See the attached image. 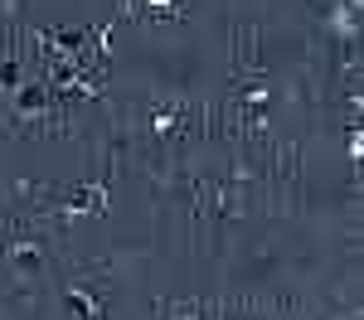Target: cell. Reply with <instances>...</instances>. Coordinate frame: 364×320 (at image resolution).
Returning a JSON list of instances; mask_svg holds the SVG:
<instances>
[{
	"instance_id": "obj_1",
	"label": "cell",
	"mask_w": 364,
	"mask_h": 320,
	"mask_svg": "<svg viewBox=\"0 0 364 320\" xmlns=\"http://www.w3.org/2000/svg\"><path fill=\"white\" fill-rule=\"evenodd\" d=\"M44 87L39 83H25V87H15V107H20V116H44Z\"/></svg>"
},
{
	"instance_id": "obj_2",
	"label": "cell",
	"mask_w": 364,
	"mask_h": 320,
	"mask_svg": "<svg viewBox=\"0 0 364 320\" xmlns=\"http://www.w3.org/2000/svg\"><path fill=\"white\" fill-rule=\"evenodd\" d=\"M15 267H20L25 277H39V267H44V258H39V248H34V243H25V248H15Z\"/></svg>"
},
{
	"instance_id": "obj_3",
	"label": "cell",
	"mask_w": 364,
	"mask_h": 320,
	"mask_svg": "<svg viewBox=\"0 0 364 320\" xmlns=\"http://www.w3.org/2000/svg\"><path fill=\"white\" fill-rule=\"evenodd\" d=\"M0 87H20V68L15 63H0Z\"/></svg>"
},
{
	"instance_id": "obj_4",
	"label": "cell",
	"mask_w": 364,
	"mask_h": 320,
	"mask_svg": "<svg viewBox=\"0 0 364 320\" xmlns=\"http://www.w3.org/2000/svg\"><path fill=\"white\" fill-rule=\"evenodd\" d=\"M78 39H83V29H68V34H58V44H63V49H78Z\"/></svg>"
}]
</instances>
